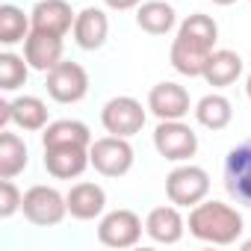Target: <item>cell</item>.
<instances>
[{"label": "cell", "instance_id": "obj_1", "mask_svg": "<svg viewBox=\"0 0 251 251\" xmlns=\"http://www.w3.org/2000/svg\"><path fill=\"white\" fill-rule=\"evenodd\" d=\"M186 227L195 239L201 242H210V245H233L242 230H245V222H242V213L225 201H201L189 210V219H186Z\"/></svg>", "mask_w": 251, "mask_h": 251}, {"label": "cell", "instance_id": "obj_2", "mask_svg": "<svg viewBox=\"0 0 251 251\" xmlns=\"http://www.w3.org/2000/svg\"><path fill=\"white\" fill-rule=\"evenodd\" d=\"M21 213L30 225L36 227H56L62 225V219L68 216V201L65 195L56 189V186H48V183H36L24 192V204H21Z\"/></svg>", "mask_w": 251, "mask_h": 251}, {"label": "cell", "instance_id": "obj_3", "mask_svg": "<svg viewBox=\"0 0 251 251\" xmlns=\"http://www.w3.org/2000/svg\"><path fill=\"white\" fill-rule=\"evenodd\" d=\"M166 195L172 204L192 210L195 204H201L210 195V175L201 166L192 163H177L169 175H166Z\"/></svg>", "mask_w": 251, "mask_h": 251}, {"label": "cell", "instance_id": "obj_4", "mask_svg": "<svg viewBox=\"0 0 251 251\" xmlns=\"http://www.w3.org/2000/svg\"><path fill=\"white\" fill-rule=\"evenodd\" d=\"M89 160H92V169L103 177H124L130 169H133V145L130 139L124 136H100L89 145Z\"/></svg>", "mask_w": 251, "mask_h": 251}, {"label": "cell", "instance_id": "obj_5", "mask_svg": "<svg viewBox=\"0 0 251 251\" xmlns=\"http://www.w3.org/2000/svg\"><path fill=\"white\" fill-rule=\"evenodd\" d=\"M145 118H148V109L142 106V100H136V98H130V95L109 98V100L103 103V109H100V124H103V130L112 133V136H124V139L142 133Z\"/></svg>", "mask_w": 251, "mask_h": 251}, {"label": "cell", "instance_id": "obj_6", "mask_svg": "<svg viewBox=\"0 0 251 251\" xmlns=\"http://www.w3.org/2000/svg\"><path fill=\"white\" fill-rule=\"evenodd\" d=\"M154 148L169 163H189L198 154V133L189 124H183V118L160 121L154 130Z\"/></svg>", "mask_w": 251, "mask_h": 251}, {"label": "cell", "instance_id": "obj_7", "mask_svg": "<svg viewBox=\"0 0 251 251\" xmlns=\"http://www.w3.org/2000/svg\"><path fill=\"white\" fill-rule=\"evenodd\" d=\"M45 89L56 103H80L89 95V74L80 62L62 59L45 74Z\"/></svg>", "mask_w": 251, "mask_h": 251}, {"label": "cell", "instance_id": "obj_8", "mask_svg": "<svg viewBox=\"0 0 251 251\" xmlns=\"http://www.w3.org/2000/svg\"><path fill=\"white\" fill-rule=\"evenodd\" d=\"M142 230H145L142 219L127 207L109 210L98 222V239L106 248H133L142 239Z\"/></svg>", "mask_w": 251, "mask_h": 251}, {"label": "cell", "instance_id": "obj_9", "mask_svg": "<svg viewBox=\"0 0 251 251\" xmlns=\"http://www.w3.org/2000/svg\"><path fill=\"white\" fill-rule=\"evenodd\" d=\"M225 189L227 195L242 204L251 207V139H242L239 145H233L225 157Z\"/></svg>", "mask_w": 251, "mask_h": 251}, {"label": "cell", "instance_id": "obj_10", "mask_svg": "<svg viewBox=\"0 0 251 251\" xmlns=\"http://www.w3.org/2000/svg\"><path fill=\"white\" fill-rule=\"evenodd\" d=\"M189 109H192V98H189V92L180 83L163 80V83L151 86V92H148V112H154L160 121L186 118Z\"/></svg>", "mask_w": 251, "mask_h": 251}, {"label": "cell", "instance_id": "obj_11", "mask_svg": "<svg viewBox=\"0 0 251 251\" xmlns=\"http://www.w3.org/2000/svg\"><path fill=\"white\" fill-rule=\"evenodd\" d=\"M30 21H33V30L65 39L74 30L77 12L71 9L68 0H39L33 6V12H30Z\"/></svg>", "mask_w": 251, "mask_h": 251}, {"label": "cell", "instance_id": "obj_12", "mask_svg": "<svg viewBox=\"0 0 251 251\" xmlns=\"http://www.w3.org/2000/svg\"><path fill=\"white\" fill-rule=\"evenodd\" d=\"M89 166H92L89 148H80V145L45 148V169H48V175L56 177V180H74V177H80Z\"/></svg>", "mask_w": 251, "mask_h": 251}, {"label": "cell", "instance_id": "obj_13", "mask_svg": "<svg viewBox=\"0 0 251 251\" xmlns=\"http://www.w3.org/2000/svg\"><path fill=\"white\" fill-rule=\"evenodd\" d=\"M74 45L83 48V50H100L109 39V18L103 9L98 6H86L77 12V21H74Z\"/></svg>", "mask_w": 251, "mask_h": 251}, {"label": "cell", "instance_id": "obj_14", "mask_svg": "<svg viewBox=\"0 0 251 251\" xmlns=\"http://www.w3.org/2000/svg\"><path fill=\"white\" fill-rule=\"evenodd\" d=\"M145 233L160 242V245H175L183 239L186 233V219L180 216V207L177 204H163V207H154L145 219Z\"/></svg>", "mask_w": 251, "mask_h": 251}, {"label": "cell", "instance_id": "obj_15", "mask_svg": "<svg viewBox=\"0 0 251 251\" xmlns=\"http://www.w3.org/2000/svg\"><path fill=\"white\" fill-rule=\"evenodd\" d=\"M62 53H65L62 36H50V33H39V30H33V33L24 39V59L30 62L33 71L48 74L53 65L62 62Z\"/></svg>", "mask_w": 251, "mask_h": 251}, {"label": "cell", "instance_id": "obj_16", "mask_svg": "<svg viewBox=\"0 0 251 251\" xmlns=\"http://www.w3.org/2000/svg\"><path fill=\"white\" fill-rule=\"evenodd\" d=\"M65 201H68V213L80 222H92V219H100L103 210H106V192L100 183H92V180H80L74 183L68 192H65Z\"/></svg>", "mask_w": 251, "mask_h": 251}, {"label": "cell", "instance_id": "obj_17", "mask_svg": "<svg viewBox=\"0 0 251 251\" xmlns=\"http://www.w3.org/2000/svg\"><path fill=\"white\" fill-rule=\"evenodd\" d=\"M9 121L15 124L18 130H27V133H39L45 130L50 118H48V103L36 95H18L9 100Z\"/></svg>", "mask_w": 251, "mask_h": 251}, {"label": "cell", "instance_id": "obj_18", "mask_svg": "<svg viewBox=\"0 0 251 251\" xmlns=\"http://www.w3.org/2000/svg\"><path fill=\"white\" fill-rule=\"evenodd\" d=\"M242 68H245V62H242V56H239L236 50L219 48V50L210 53V59H207L201 77L207 80V86H213V89H225V86H230V83L239 80Z\"/></svg>", "mask_w": 251, "mask_h": 251}, {"label": "cell", "instance_id": "obj_19", "mask_svg": "<svg viewBox=\"0 0 251 251\" xmlns=\"http://www.w3.org/2000/svg\"><path fill=\"white\" fill-rule=\"evenodd\" d=\"M95 139H92V130L86 127L83 121L77 118H59V121H50L48 127L42 130V148H56V145H80V148H89Z\"/></svg>", "mask_w": 251, "mask_h": 251}, {"label": "cell", "instance_id": "obj_20", "mask_svg": "<svg viewBox=\"0 0 251 251\" xmlns=\"http://www.w3.org/2000/svg\"><path fill=\"white\" fill-rule=\"evenodd\" d=\"M136 24H139V30H145L151 36H166L177 27V12L166 0H145L136 9Z\"/></svg>", "mask_w": 251, "mask_h": 251}, {"label": "cell", "instance_id": "obj_21", "mask_svg": "<svg viewBox=\"0 0 251 251\" xmlns=\"http://www.w3.org/2000/svg\"><path fill=\"white\" fill-rule=\"evenodd\" d=\"M210 53H213V50H204V48H198V45H192V42L175 36L169 59H172V68H175L177 74H183V77H201V74H204V65H207V59H210Z\"/></svg>", "mask_w": 251, "mask_h": 251}, {"label": "cell", "instance_id": "obj_22", "mask_svg": "<svg viewBox=\"0 0 251 251\" xmlns=\"http://www.w3.org/2000/svg\"><path fill=\"white\" fill-rule=\"evenodd\" d=\"M192 112H195V121L201 124V127H207V130H225L227 124H230V118H233L230 100H227L225 95H219V92L204 95V98L195 103Z\"/></svg>", "mask_w": 251, "mask_h": 251}, {"label": "cell", "instance_id": "obj_23", "mask_svg": "<svg viewBox=\"0 0 251 251\" xmlns=\"http://www.w3.org/2000/svg\"><path fill=\"white\" fill-rule=\"evenodd\" d=\"M30 166V151L27 142L18 133L3 130L0 133V177H18L24 169Z\"/></svg>", "mask_w": 251, "mask_h": 251}, {"label": "cell", "instance_id": "obj_24", "mask_svg": "<svg viewBox=\"0 0 251 251\" xmlns=\"http://www.w3.org/2000/svg\"><path fill=\"white\" fill-rule=\"evenodd\" d=\"M177 36L186 39V42H192V45H198V48H204V50H216L219 24L210 15H204V12H192V15H186L177 24Z\"/></svg>", "mask_w": 251, "mask_h": 251}, {"label": "cell", "instance_id": "obj_25", "mask_svg": "<svg viewBox=\"0 0 251 251\" xmlns=\"http://www.w3.org/2000/svg\"><path fill=\"white\" fill-rule=\"evenodd\" d=\"M30 33H33V21H30V15H24V9H18L15 3L0 6V45L15 48Z\"/></svg>", "mask_w": 251, "mask_h": 251}, {"label": "cell", "instance_id": "obj_26", "mask_svg": "<svg viewBox=\"0 0 251 251\" xmlns=\"http://www.w3.org/2000/svg\"><path fill=\"white\" fill-rule=\"evenodd\" d=\"M30 77V62L21 53H12L9 48L0 53V89L3 92H18Z\"/></svg>", "mask_w": 251, "mask_h": 251}, {"label": "cell", "instance_id": "obj_27", "mask_svg": "<svg viewBox=\"0 0 251 251\" xmlns=\"http://www.w3.org/2000/svg\"><path fill=\"white\" fill-rule=\"evenodd\" d=\"M21 204H24V192L15 186L12 177H6L3 183H0V219L15 216L21 210Z\"/></svg>", "mask_w": 251, "mask_h": 251}, {"label": "cell", "instance_id": "obj_28", "mask_svg": "<svg viewBox=\"0 0 251 251\" xmlns=\"http://www.w3.org/2000/svg\"><path fill=\"white\" fill-rule=\"evenodd\" d=\"M142 0H103V6L112 12H127V9H139Z\"/></svg>", "mask_w": 251, "mask_h": 251}, {"label": "cell", "instance_id": "obj_29", "mask_svg": "<svg viewBox=\"0 0 251 251\" xmlns=\"http://www.w3.org/2000/svg\"><path fill=\"white\" fill-rule=\"evenodd\" d=\"M9 124H12V121H9V100H0V127L6 130Z\"/></svg>", "mask_w": 251, "mask_h": 251}, {"label": "cell", "instance_id": "obj_30", "mask_svg": "<svg viewBox=\"0 0 251 251\" xmlns=\"http://www.w3.org/2000/svg\"><path fill=\"white\" fill-rule=\"evenodd\" d=\"M213 3H216V6H233L236 0H213Z\"/></svg>", "mask_w": 251, "mask_h": 251}, {"label": "cell", "instance_id": "obj_31", "mask_svg": "<svg viewBox=\"0 0 251 251\" xmlns=\"http://www.w3.org/2000/svg\"><path fill=\"white\" fill-rule=\"evenodd\" d=\"M245 95H248V100H251V74L245 77Z\"/></svg>", "mask_w": 251, "mask_h": 251}, {"label": "cell", "instance_id": "obj_32", "mask_svg": "<svg viewBox=\"0 0 251 251\" xmlns=\"http://www.w3.org/2000/svg\"><path fill=\"white\" fill-rule=\"evenodd\" d=\"M242 248H245V251H251V239H245V242H242Z\"/></svg>", "mask_w": 251, "mask_h": 251}, {"label": "cell", "instance_id": "obj_33", "mask_svg": "<svg viewBox=\"0 0 251 251\" xmlns=\"http://www.w3.org/2000/svg\"><path fill=\"white\" fill-rule=\"evenodd\" d=\"M248 3H251V0H248Z\"/></svg>", "mask_w": 251, "mask_h": 251}]
</instances>
